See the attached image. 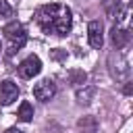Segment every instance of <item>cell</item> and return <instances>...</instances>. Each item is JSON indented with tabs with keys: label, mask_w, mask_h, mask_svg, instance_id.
Here are the masks:
<instances>
[{
	"label": "cell",
	"mask_w": 133,
	"mask_h": 133,
	"mask_svg": "<svg viewBox=\"0 0 133 133\" xmlns=\"http://www.w3.org/2000/svg\"><path fill=\"white\" fill-rule=\"evenodd\" d=\"M35 21L42 27L44 33H56V35H66L73 25L71 8L66 4H44L35 10Z\"/></svg>",
	"instance_id": "cell-1"
},
{
	"label": "cell",
	"mask_w": 133,
	"mask_h": 133,
	"mask_svg": "<svg viewBox=\"0 0 133 133\" xmlns=\"http://www.w3.org/2000/svg\"><path fill=\"white\" fill-rule=\"evenodd\" d=\"M2 33L8 42V52H19L27 44V31H25L23 23H19V21H10L2 29Z\"/></svg>",
	"instance_id": "cell-2"
},
{
	"label": "cell",
	"mask_w": 133,
	"mask_h": 133,
	"mask_svg": "<svg viewBox=\"0 0 133 133\" xmlns=\"http://www.w3.org/2000/svg\"><path fill=\"white\" fill-rule=\"evenodd\" d=\"M17 71H19V75H21L23 79H33V77L39 75V71H42V60H39L35 54H31V56H27L25 60H21V64L17 66Z\"/></svg>",
	"instance_id": "cell-3"
},
{
	"label": "cell",
	"mask_w": 133,
	"mask_h": 133,
	"mask_svg": "<svg viewBox=\"0 0 133 133\" xmlns=\"http://www.w3.org/2000/svg\"><path fill=\"white\" fill-rule=\"evenodd\" d=\"M33 96H35V100H39V102H50V100L56 96V83H54L52 79H42L39 83H35Z\"/></svg>",
	"instance_id": "cell-4"
},
{
	"label": "cell",
	"mask_w": 133,
	"mask_h": 133,
	"mask_svg": "<svg viewBox=\"0 0 133 133\" xmlns=\"http://www.w3.org/2000/svg\"><path fill=\"white\" fill-rule=\"evenodd\" d=\"M87 39H89V46L100 50L102 44H104V27H102V21H89L87 25Z\"/></svg>",
	"instance_id": "cell-5"
},
{
	"label": "cell",
	"mask_w": 133,
	"mask_h": 133,
	"mask_svg": "<svg viewBox=\"0 0 133 133\" xmlns=\"http://www.w3.org/2000/svg\"><path fill=\"white\" fill-rule=\"evenodd\" d=\"M17 98H19V87H17V83L10 81V79H4V81L0 83V102H2L4 106H8V104H12Z\"/></svg>",
	"instance_id": "cell-6"
},
{
	"label": "cell",
	"mask_w": 133,
	"mask_h": 133,
	"mask_svg": "<svg viewBox=\"0 0 133 133\" xmlns=\"http://www.w3.org/2000/svg\"><path fill=\"white\" fill-rule=\"evenodd\" d=\"M116 60H118L116 66L110 64V73H112V77H114L116 81H129V73H131V69H129V60H127V58L123 56V52H118V50H116Z\"/></svg>",
	"instance_id": "cell-7"
},
{
	"label": "cell",
	"mask_w": 133,
	"mask_h": 133,
	"mask_svg": "<svg viewBox=\"0 0 133 133\" xmlns=\"http://www.w3.org/2000/svg\"><path fill=\"white\" fill-rule=\"evenodd\" d=\"M110 39H112V46H114L116 50H123V48L131 42V33H129V29L114 25L112 31H110Z\"/></svg>",
	"instance_id": "cell-8"
},
{
	"label": "cell",
	"mask_w": 133,
	"mask_h": 133,
	"mask_svg": "<svg viewBox=\"0 0 133 133\" xmlns=\"http://www.w3.org/2000/svg\"><path fill=\"white\" fill-rule=\"evenodd\" d=\"M17 118L23 121V123H29V121L33 118V106H31L29 102H21V106H19V110H17Z\"/></svg>",
	"instance_id": "cell-9"
},
{
	"label": "cell",
	"mask_w": 133,
	"mask_h": 133,
	"mask_svg": "<svg viewBox=\"0 0 133 133\" xmlns=\"http://www.w3.org/2000/svg\"><path fill=\"white\" fill-rule=\"evenodd\" d=\"M12 17V6L6 0H0V19H8Z\"/></svg>",
	"instance_id": "cell-10"
},
{
	"label": "cell",
	"mask_w": 133,
	"mask_h": 133,
	"mask_svg": "<svg viewBox=\"0 0 133 133\" xmlns=\"http://www.w3.org/2000/svg\"><path fill=\"white\" fill-rule=\"evenodd\" d=\"M71 79H73V83H75V85H81V83H85L87 75H85L83 71H77V73H71Z\"/></svg>",
	"instance_id": "cell-11"
},
{
	"label": "cell",
	"mask_w": 133,
	"mask_h": 133,
	"mask_svg": "<svg viewBox=\"0 0 133 133\" xmlns=\"http://www.w3.org/2000/svg\"><path fill=\"white\" fill-rule=\"evenodd\" d=\"M6 133H23V131L17 129V127H10V129H6Z\"/></svg>",
	"instance_id": "cell-12"
},
{
	"label": "cell",
	"mask_w": 133,
	"mask_h": 133,
	"mask_svg": "<svg viewBox=\"0 0 133 133\" xmlns=\"http://www.w3.org/2000/svg\"><path fill=\"white\" fill-rule=\"evenodd\" d=\"M0 52H2V42H0Z\"/></svg>",
	"instance_id": "cell-13"
}]
</instances>
